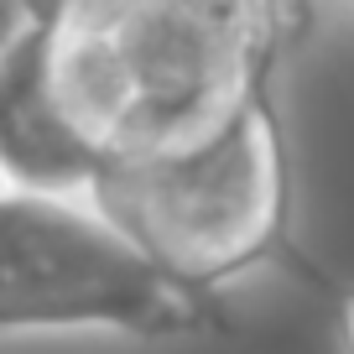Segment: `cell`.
<instances>
[{"label":"cell","mask_w":354,"mask_h":354,"mask_svg":"<svg viewBox=\"0 0 354 354\" xmlns=\"http://www.w3.org/2000/svg\"><path fill=\"white\" fill-rule=\"evenodd\" d=\"M88 198L183 292L219 297L224 281L266 261L313 277L292 245V162L271 88L188 151L104 167Z\"/></svg>","instance_id":"6da1fadb"},{"label":"cell","mask_w":354,"mask_h":354,"mask_svg":"<svg viewBox=\"0 0 354 354\" xmlns=\"http://www.w3.org/2000/svg\"><path fill=\"white\" fill-rule=\"evenodd\" d=\"M88 328L193 339L230 328V313L167 281L88 193L0 188V339Z\"/></svg>","instance_id":"7a4b0ae2"},{"label":"cell","mask_w":354,"mask_h":354,"mask_svg":"<svg viewBox=\"0 0 354 354\" xmlns=\"http://www.w3.org/2000/svg\"><path fill=\"white\" fill-rule=\"evenodd\" d=\"M37 26H42V21H37L32 0H0V63H6Z\"/></svg>","instance_id":"3957f363"},{"label":"cell","mask_w":354,"mask_h":354,"mask_svg":"<svg viewBox=\"0 0 354 354\" xmlns=\"http://www.w3.org/2000/svg\"><path fill=\"white\" fill-rule=\"evenodd\" d=\"M339 323H344V354H354V297L339 302Z\"/></svg>","instance_id":"277c9868"},{"label":"cell","mask_w":354,"mask_h":354,"mask_svg":"<svg viewBox=\"0 0 354 354\" xmlns=\"http://www.w3.org/2000/svg\"><path fill=\"white\" fill-rule=\"evenodd\" d=\"M0 188H6V183H0Z\"/></svg>","instance_id":"5b68a950"}]
</instances>
